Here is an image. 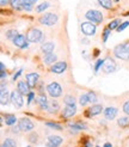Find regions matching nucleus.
Wrapping results in <instances>:
<instances>
[{
  "instance_id": "1",
  "label": "nucleus",
  "mask_w": 129,
  "mask_h": 147,
  "mask_svg": "<svg viewBox=\"0 0 129 147\" xmlns=\"http://www.w3.org/2000/svg\"><path fill=\"white\" fill-rule=\"evenodd\" d=\"M114 55L120 60L129 61V43L124 42L114 48Z\"/></svg>"
},
{
  "instance_id": "2",
  "label": "nucleus",
  "mask_w": 129,
  "mask_h": 147,
  "mask_svg": "<svg viewBox=\"0 0 129 147\" xmlns=\"http://www.w3.org/2000/svg\"><path fill=\"white\" fill-rule=\"evenodd\" d=\"M26 38L30 43H40L44 40V34L37 28H31L26 32Z\"/></svg>"
},
{
  "instance_id": "3",
  "label": "nucleus",
  "mask_w": 129,
  "mask_h": 147,
  "mask_svg": "<svg viewBox=\"0 0 129 147\" xmlns=\"http://www.w3.org/2000/svg\"><path fill=\"white\" fill-rule=\"evenodd\" d=\"M57 20H59V17L57 14L52 13V12H44L42 16L38 18V22L42 25H46V26H54Z\"/></svg>"
},
{
  "instance_id": "4",
  "label": "nucleus",
  "mask_w": 129,
  "mask_h": 147,
  "mask_svg": "<svg viewBox=\"0 0 129 147\" xmlns=\"http://www.w3.org/2000/svg\"><path fill=\"white\" fill-rule=\"evenodd\" d=\"M85 18L89 19V22H92L93 24H100L103 22V13L98 10H87L85 12Z\"/></svg>"
},
{
  "instance_id": "5",
  "label": "nucleus",
  "mask_w": 129,
  "mask_h": 147,
  "mask_svg": "<svg viewBox=\"0 0 129 147\" xmlns=\"http://www.w3.org/2000/svg\"><path fill=\"white\" fill-rule=\"evenodd\" d=\"M47 92L52 98H59L62 94V87L59 83L53 82L47 85Z\"/></svg>"
},
{
  "instance_id": "6",
  "label": "nucleus",
  "mask_w": 129,
  "mask_h": 147,
  "mask_svg": "<svg viewBox=\"0 0 129 147\" xmlns=\"http://www.w3.org/2000/svg\"><path fill=\"white\" fill-rule=\"evenodd\" d=\"M80 30L86 36H93L97 31V26L92 22H83L80 24Z\"/></svg>"
},
{
  "instance_id": "7",
  "label": "nucleus",
  "mask_w": 129,
  "mask_h": 147,
  "mask_svg": "<svg viewBox=\"0 0 129 147\" xmlns=\"http://www.w3.org/2000/svg\"><path fill=\"white\" fill-rule=\"evenodd\" d=\"M11 103L14 105V108H17V109H20L24 105L23 94H22L18 90H14L11 92Z\"/></svg>"
},
{
  "instance_id": "8",
  "label": "nucleus",
  "mask_w": 129,
  "mask_h": 147,
  "mask_svg": "<svg viewBox=\"0 0 129 147\" xmlns=\"http://www.w3.org/2000/svg\"><path fill=\"white\" fill-rule=\"evenodd\" d=\"M18 126L22 131H30L35 128V123L30 119H28V117H22L18 121Z\"/></svg>"
},
{
  "instance_id": "9",
  "label": "nucleus",
  "mask_w": 129,
  "mask_h": 147,
  "mask_svg": "<svg viewBox=\"0 0 129 147\" xmlns=\"http://www.w3.org/2000/svg\"><path fill=\"white\" fill-rule=\"evenodd\" d=\"M12 42H13V45L19 49H28L29 48V41L26 38V36H24V35L19 34L18 36H16V37L13 38Z\"/></svg>"
},
{
  "instance_id": "10",
  "label": "nucleus",
  "mask_w": 129,
  "mask_h": 147,
  "mask_svg": "<svg viewBox=\"0 0 129 147\" xmlns=\"http://www.w3.org/2000/svg\"><path fill=\"white\" fill-rule=\"evenodd\" d=\"M116 67H117V65L116 62H115L111 57H106L104 59V65H103V72L106 73V74H110V73H114L115 71H116Z\"/></svg>"
},
{
  "instance_id": "11",
  "label": "nucleus",
  "mask_w": 129,
  "mask_h": 147,
  "mask_svg": "<svg viewBox=\"0 0 129 147\" xmlns=\"http://www.w3.org/2000/svg\"><path fill=\"white\" fill-rule=\"evenodd\" d=\"M102 111H104V109H103V105L102 104H93L91 105L87 110H86V116L87 117H95L99 114H102Z\"/></svg>"
},
{
  "instance_id": "12",
  "label": "nucleus",
  "mask_w": 129,
  "mask_h": 147,
  "mask_svg": "<svg viewBox=\"0 0 129 147\" xmlns=\"http://www.w3.org/2000/svg\"><path fill=\"white\" fill-rule=\"evenodd\" d=\"M63 141V139L59 135H49L47 139V147H60Z\"/></svg>"
},
{
  "instance_id": "13",
  "label": "nucleus",
  "mask_w": 129,
  "mask_h": 147,
  "mask_svg": "<svg viewBox=\"0 0 129 147\" xmlns=\"http://www.w3.org/2000/svg\"><path fill=\"white\" fill-rule=\"evenodd\" d=\"M67 69V62L66 61H59V62H55L54 65H52L50 67V71L55 74H61L64 71Z\"/></svg>"
},
{
  "instance_id": "14",
  "label": "nucleus",
  "mask_w": 129,
  "mask_h": 147,
  "mask_svg": "<svg viewBox=\"0 0 129 147\" xmlns=\"http://www.w3.org/2000/svg\"><path fill=\"white\" fill-rule=\"evenodd\" d=\"M38 79H40V76H38V73H29V74H26V78H25V82L28 83L29 87L30 89H34V87L37 85V82H38Z\"/></svg>"
},
{
  "instance_id": "15",
  "label": "nucleus",
  "mask_w": 129,
  "mask_h": 147,
  "mask_svg": "<svg viewBox=\"0 0 129 147\" xmlns=\"http://www.w3.org/2000/svg\"><path fill=\"white\" fill-rule=\"evenodd\" d=\"M77 114V107L75 105H66L63 108V110L61 111V116L63 119H69V117H73Z\"/></svg>"
},
{
  "instance_id": "16",
  "label": "nucleus",
  "mask_w": 129,
  "mask_h": 147,
  "mask_svg": "<svg viewBox=\"0 0 129 147\" xmlns=\"http://www.w3.org/2000/svg\"><path fill=\"white\" fill-rule=\"evenodd\" d=\"M117 113H118L117 108H115V107H108L106 109H104V117H105L106 120L112 121L115 117H116Z\"/></svg>"
},
{
  "instance_id": "17",
  "label": "nucleus",
  "mask_w": 129,
  "mask_h": 147,
  "mask_svg": "<svg viewBox=\"0 0 129 147\" xmlns=\"http://www.w3.org/2000/svg\"><path fill=\"white\" fill-rule=\"evenodd\" d=\"M59 110H60V104H59V102L54 100V98H53V100H50V102L48 103L47 111H48L49 114H56L57 111H59Z\"/></svg>"
},
{
  "instance_id": "18",
  "label": "nucleus",
  "mask_w": 129,
  "mask_h": 147,
  "mask_svg": "<svg viewBox=\"0 0 129 147\" xmlns=\"http://www.w3.org/2000/svg\"><path fill=\"white\" fill-rule=\"evenodd\" d=\"M9 102H11V94L9 93V91L4 90L1 91V93H0V104H1L3 107H6L7 104H9Z\"/></svg>"
},
{
  "instance_id": "19",
  "label": "nucleus",
  "mask_w": 129,
  "mask_h": 147,
  "mask_svg": "<svg viewBox=\"0 0 129 147\" xmlns=\"http://www.w3.org/2000/svg\"><path fill=\"white\" fill-rule=\"evenodd\" d=\"M55 49V45L53 42H46V43H43V45L41 46V51L43 54H50V53H53Z\"/></svg>"
},
{
  "instance_id": "20",
  "label": "nucleus",
  "mask_w": 129,
  "mask_h": 147,
  "mask_svg": "<svg viewBox=\"0 0 129 147\" xmlns=\"http://www.w3.org/2000/svg\"><path fill=\"white\" fill-rule=\"evenodd\" d=\"M29 89H30V87H29V85H28V83L26 82H24V80H19L18 82V84H17V90L23 94H28L29 93Z\"/></svg>"
},
{
  "instance_id": "21",
  "label": "nucleus",
  "mask_w": 129,
  "mask_h": 147,
  "mask_svg": "<svg viewBox=\"0 0 129 147\" xmlns=\"http://www.w3.org/2000/svg\"><path fill=\"white\" fill-rule=\"evenodd\" d=\"M36 102H37L38 107L42 109V110H47L48 108V99H47V96H44V94H40V96L36 98Z\"/></svg>"
},
{
  "instance_id": "22",
  "label": "nucleus",
  "mask_w": 129,
  "mask_h": 147,
  "mask_svg": "<svg viewBox=\"0 0 129 147\" xmlns=\"http://www.w3.org/2000/svg\"><path fill=\"white\" fill-rule=\"evenodd\" d=\"M57 60V56L53 53H50V54H44V56H43V62H44L46 65H54Z\"/></svg>"
},
{
  "instance_id": "23",
  "label": "nucleus",
  "mask_w": 129,
  "mask_h": 147,
  "mask_svg": "<svg viewBox=\"0 0 129 147\" xmlns=\"http://www.w3.org/2000/svg\"><path fill=\"white\" fill-rule=\"evenodd\" d=\"M68 127L71 129L74 130V133H77L78 130H85L87 129V126H86V123H81V122H75V123H69Z\"/></svg>"
},
{
  "instance_id": "24",
  "label": "nucleus",
  "mask_w": 129,
  "mask_h": 147,
  "mask_svg": "<svg viewBox=\"0 0 129 147\" xmlns=\"http://www.w3.org/2000/svg\"><path fill=\"white\" fill-rule=\"evenodd\" d=\"M23 1V10L31 11L34 9V5L37 3V0H22Z\"/></svg>"
},
{
  "instance_id": "25",
  "label": "nucleus",
  "mask_w": 129,
  "mask_h": 147,
  "mask_svg": "<svg viewBox=\"0 0 129 147\" xmlns=\"http://www.w3.org/2000/svg\"><path fill=\"white\" fill-rule=\"evenodd\" d=\"M10 5L13 10H17V11L23 10V1L22 0H10Z\"/></svg>"
},
{
  "instance_id": "26",
  "label": "nucleus",
  "mask_w": 129,
  "mask_h": 147,
  "mask_svg": "<svg viewBox=\"0 0 129 147\" xmlns=\"http://www.w3.org/2000/svg\"><path fill=\"white\" fill-rule=\"evenodd\" d=\"M16 122H17V117L14 115H6L5 116V124L6 126L12 127V126L16 124Z\"/></svg>"
},
{
  "instance_id": "27",
  "label": "nucleus",
  "mask_w": 129,
  "mask_h": 147,
  "mask_svg": "<svg viewBox=\"0 0 129 147\" xmlns=\"http://www.w3.org/2000/svg\"><path fill=\"white\" fill-rule=\"evenodd\" d=\"M1 147H17V141L12 138H6L1 144Z\"/></svg>"
},
{
  "instance_id": "28",
  "label": "nucleus",
  "mask_w": 129,
  "mask_h": 147,
  "mask_svg": "<svg viewBox=\"0 0 129 147\" xmlns=\"http://www.w3.org/2000/svg\"><path fill=\"white\" fill-rule=\"evenodd\" d=\"M18 35H19V32H18L17 29H10V30H7V31L5 32L6 38L10 40V41H13V38L16 37V36H18Z\"/></svg>"
},
{
  "instance_id": "29",
  "label": "nucleus",
  "mask_w": 129,
  "mask_h": 147,
  "mask_svg": "<svg viewBox=\"0 0 129 147\" xmlns=\"http://www.w3.org/2000/svg\"><path fill=\"white\" fill-rule=\"evenodd\" d=\"M97 1L105 10H111L112 9V0H97Z\"/></svg>"
},
{
  "instance_id": "30",
  "label": "nucleus",
  "mask_w": 129,
  "mask_h": 147,
  "mask_svg": "<svg viewBox=\"0 0 129 147\" xmlns=\"http://www.w3.org/2000/svg\"><path fill=\"white\" fill-rule=\"evenodd\" d=\"M75 97L74 96H72V94H67V96H64L63 97V103L66 105H75Z\"/></svg>"
},
{
  "instance_id": "31",
  "label": "nucleus",
  "mask_w": 129,
  "mask_h": 147,
  "mask_svg": "<svg viewBox=\"0 0 129 147\" xmlns=\"http://www.w3.org/2000/svg\"><path fill=\"white\" fill-rule=\"evenodd\" d=\"M49 6H50V4H49L48 1H43V3H41L40 5L36 6L35 10H36V12H37V13H42V12H44Z\"/></svg>"
},
{
  "instance_id": "32",
  "label": "nucleus",
  "mask_w": 129,
  "mask_h": 147,
  "mask_svg": "<svg viewBox=\"0 0 129 147\" xmlns=\"http://www.w3.org/2000/svg\"><path fill=\"white\" fill-rule=\"evenodd\" d=\"M87 103H90V102H89V93H87V92L81 93L80 97H79V104H80L81 107H84V105L87 104Z\"/></svg>"
},
{
  "instance_id": "33",
  "label": "nucleus",
  "mask_w": 129,
  "mask_h": 147,
  "mask_svg": "<svg viewBox=\"0 0 129 147\" xmlns=\"http://www.w3.org/2000/svg\"><path fill=\"white\" fill-rule=\"evenodd\" d=\"M117 124L120 127H126L129 124V116H123V117H121V119H118L117 121Z\"/></svg>"
},
{
  "instance_id": "34",
  "label": "nucleus",
  "mask_w": 129,
  "mask_h": 147,
  "mask_svg": "<svg viewBox=\"0 0 129 147\" xmlns=\"http://www.w3.org/2000/svg\"><path fill=\"white\" fill-rule=\"evenodd\" d=\"M118 26H120V19H114L109 23V25H108V28H109L110 30H116Z\"/></svg>"
},
{
  "instance_id": "35",
  "label": "nucleus",
  "mask_w": 129,
  "mask_h": 147,
  "mask_svg": "<svg viewBox=\"0 0 129 147\" xmlns=\"http://www.w3.org/2000/svg\"><path fill=\"white\" fill-rule=\"evenodd\" d=\"M46 126L52 129H55V130H62V126H60L59 123H55V122H47Z\"/></svg>"
},
{
  "instance_id": "36",
  "label": "nucleus",
  "mask_w": 129,
  "mask_h": 147,
  "mask_svg": "<svg viewBox=\"0 0 129 147\" xmlns=\"http://www.w3.org/2000/svg\"><path fill=\"white\" fill-rule=\"evenodd\" d=\"M103 65H104V60H103V59H98V60L96 61V63H95V72L97 73L100 68L103 67Z\"/></svg>"
},
{
  "instance_id": "37",
  "label": "nucleus",
  "mask_w": 129,
  "mask_h": 147,
  "mask_svg": "<svg viewBox=\"0 0 129 147\" xmlns=\"http://www.w3.org/2000/svg\"><path fill=\"white\" fill-rule=\"evenodd\" d=\"M89 93V102L90 103H93V104H96V102H97V96H96V93L95 92H92V91H90V92H87Z\"/></svg>"
},
{
  "instance_id": "38",
  "label": "nucleus",
  "mask_w": 129,
  "mask_h": 147,
  "mask_svg": "<svg viewBox=\"0 0 129 147\" xmlns=\"http://www.w3.org/2000/svg\"><path fill=\"white\" fill-rule=\"evenodd\" d=\"M110 34H111V30H110V29H109V28H105V29H104V31H103V42H104V43L108 41V38H109Z\"/></svg>"
},
{
  "instance_id": "39",
  "label": "nucleus",
  "mask_w": 129,
  "mask_h": 147,
  "mask_svg": "<svg viewBox=\"0 0 129 147\" xmlns=\"http://www.w3.org/2000/svg\"><path fill=\"white\" fill-rule=\"evenodd\" d=\"M128 26H129V22H123V23L120 24V26L116 29V31H117V32H121V31H123L124 29L128 28Z\"/></svg>"
},
{
  "instance_id": "40",
  "label": "nucleus",
  "mask_w": 129,
  "mask_h": 147,
  "mask_svg": "<svg viewBox=\"0 0 129 147\" xmlns=\"http://www.w3.org/2000/svg\"><path fill=\"white\" fill-rule=\"evenodd\" d=\"M29 141H30L31 144H36V142H37V134H36V133H31L30 135H29Z\"/></svg>"
},
{
  "instance_id": "41",
  "label": "nucleus",
  "mask_w": 129,
  "mask_h": 147,
  "mask_svg": "<svg viewBox=\"0 0 129 147\" xmlns=\"http://www.w3.org/2000/svg\"><path fill=\"white\" fill-rule=\"evenodd\" d=\"M123 113L126 114V115H128L129 116V100H127V102H124V104H123Z\"/></svg>"
},
{
  "instance_id": "42",
  "label": "nucleus",
  "mask_w": 129,
  "mask_h": 147,
  "mask_svg": "<svg viewBox=\"0 0 129 147\" xmlns=\"http://www.w3.org/2000/svg\"><path fill=\"white\" fill-rule=\"evenodd\" d=\"M22 73H23V68H20V69H18L17 71V73H14V76H13V78H12V80H13V82H16V80L20 77V74H22Z\"/></svg>"
},
{
  "instance_id": "43",
  "label": "nucleus",
  "mask_w": 129,
  "mask_h": 147,
  "mask_svg": "<svg viewBox=\"0 0 129 147\" xmlns=\"http://www.w3.org/2000/svg\"><path fill=\"white\" fill-rule=\"evenodd\" d=\"M35 98V93L34 92H29L28 93V104H31L32 99Z\"/></svg>"
},
{
  "instance_id": "44",
  "label": "nucleus",
  "mask_w": 129,
  "mask_h": 147,
  "mask_svg": "<svg viewBox=\"0 0 129 147\" xmlns=\"http://www.w3.org/2000/svg\"><path fill=\"white\" fill-rule=\"evenodd\" d=\"M7 4H10V0H0V5H1V7H5Z\"/></svg>"
},
{
  "instance_id": "45",
  "label": "nucleus",
  "mask_w": 129,
  "mask_h": 147,
  "mask_svg": "<svg viewBox=\"0 0 129 147\" xmlns=\"http://www.w3.org/2000/svg\"><path fill=\"white\" fill-rule=\"evenodd\" d=\"M6 77H7V73H6L5 71H1V77H0V78H1V80H3V79H5Z\"/></svg>"
},
{
  "instance_id": "46",
  "label": "nucleus",
  "mask_w": 129,
  "mask_h": 147,
  "mask_svg": "<svg viewBox=\"0 0 129 147\" xmlns=\"http://www.w3.org/2000/svg\"><path fill=\"white\" fill-rule=\"evenodd\" d=\"M103 147H112V145H111L110 142H106V144L103 145Z\"/></svg>"
},
{
  "instance_id": "47",
  "label": "nucleus",
  "mask_w": 129,
  "mask_h": 147,
  "mask_svg": "<svg viewBox=\"0 0 129 147\" xmlns=\"http://www.w3.org/2000/svg\"><path fill=\"white\" fill-rule=\"evenodd\" d=\"M0 69H1V71H5V65L1 62V63H0Z\"/></svg>"
},
{
  "instance_id": "48",
  "label": "nucleus",
  "mask_w": 129,
  "mask_h": 147,
  "mask_svg": "<svg viewBox=\"0 0 129 147\" xmlns=\"http://www.w3.org/2000/svg\"><path fill=\"white\" fill-rule=\"evenodd\" d=\"M85 147H92V144L90 141H87V142H86V145H85Z\"/></svg>"
},
{
  "instance_id": "49",
  "label": "nucleus",
  "mask_w": 129,
  "mask_h": 147,
  "mask_svg": "<svg viewBox=\"0 0 129 147\" xmlns=\"http://www.w3.org/2000/svg\"><path fill=\"white\" fill-rule=\"evenodd\" d=\"M115 1H120V0H115Z\"/></svg>"
},
{
  "instance_id": "50",
  "label": "nucleus",
  "mask_w": 129,
  "mask_h": 147,
  "mask_svg": "<svg viewBox=\"0 0 129 147\" xmlns=\"http://www.w3.org/2000/svg\"><path fill=\"white\" fill-rule=\"evenodd\" d=\"M28 147H30V146H28Z\"/></svg>"
},
{
  "instance_id": "51",
  "label": "nucleus",
  "mask_w": 129,
  "mask_h": 147,
  "mask_svg": "<svg viewBox=\"0 0 129 147\" xmlns=\"http://www.w3.org/2000/svg\"><path fill=\"white\" fill-rule=\"evenodd\" d=\"M97 147H98V146H97Z\"/></svg>"
}]
</instances>
